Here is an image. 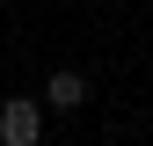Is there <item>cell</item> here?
I'll list each match as a JSON object with an SVG mask.
<instances>
[{
	"mask_svg": "<svg viewBox=\"0 0 153 146\" xmlns=\"http://www.w3.org/2000/svg\"><path fill=\"white\" fill-rule=\"evenodd\" d=\"M36 139H44V102H29V95L0 102V146H36Z\"/></svg>",
	"mask_w": 153,
	"mask_h": 146,
	"instance_id": "cell-1",
	"label": "cell"
},
{
	"mask_svg": "<svg viewBox=\"0 0 153 146\" xmlns=\"http://www.w3.org/2000/svg\"><path fill=\"white\" fill-rule=\"evenodd\" d=\"M80 102H88V80H80L73 66H59V73L44 80V110H80Z\"/></svg>",
	"mask_w": 153,
	"mask_h": 146,
	"instance_id": "cell-2",
	"label": "cell"
}]
</instances>
